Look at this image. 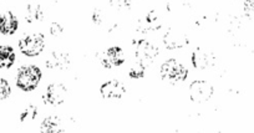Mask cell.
Here are the masks:
<instances>
[{
    "label": "cell",
    "mask_w": 254,
    "mask_h": 133,
    "mask_svg": "<svg viewBox=\"0 0 254 133\" xmlns=\"http://www.w3.org/2000/svg\"><path fill=\"white\" fill-rule=\"evenodd\" d=\"M102 65L106 69H111L114 66H121L125 62V54L122 51L121 47H110L106 52L104 54L101 59Z\"/></svg>",
    "instance_id": "obj_9"
},
{
    "label": "cell",
    "mask_w": 254,
    "mask_h": 133,
    "mask_svg": "<svg viewBox=\"0 0 254 133\" xmlns=\"http://www.w3.org/2000/svg\"><path fill=\"white\" fill-rule=\"evenodd\" d=\"M244 13L251 20H254V0H247L244 3Z\"/></svg>",
    "instance_id": "obj_19"
},
{
    "label": "cell",
    "mask_w": 254,
    "mask_h": 133,
    "mask_svg": "<svg viewBox=\"0 0 254 133\" xmlns=\"http://www.w3.org/2000/svg\"><path fill=\"white\" fill-rule=\"evenodd\" d=\"M15 62V51L8 45H0V69H10Z\"/></svg>",
    "instance_id": "obj_13"
},
{
    "label": "cell",
    "mask_w": 254,
    "mask_h": 133,
    "mask_svg": "<svg viewBox=\"0 0 254 133\" xmlns=\"http://www.w3.org/2000/svg\"><path fill=\"white\" fill-rule=\"evenodd\" d=\"M11 89L9 82L5 79H0V101L6 100L10 96Z\"/></svg>",
    "instance_id": "obj_17"
},
{
    "label": "cell",
    "mask_w": 254,
    "mask_h": 133,
    "mask_svg": "<svg viewBox=\"0 0 254 133\" xmlns=\"http://www.w3.org/2000/svg\"><path fill=\"white\" fill-rule=\"evenodd\" d=\"M19 26L18 18L11 11L0 14V35H13Z\"/></svg>",
    "instance_id": "obj_10"
},
{
    "label": "cell",
    "mask_w": 254,
    "mask_h": 133,
    "mask_svg": "<svg viewBox=\"0 0 254 133\" xmlns=\"http://www.w3.org/2000/svg\"><path fill=\"white\" fill-rule=\"evenodd\" d=\"M212 56L209 52L204 51L202 49H197L196 51L192 54V64L196 69L199 70H204L212 64Z\"/></svg>",
    "instance_id": "obj_12"
},
{
    "label": "cell",
    "mask_w": 254,
    "mask_h": 133,
    "mask_svg": "<svg viewBox=\"0 0 254 133\" xmlns=\"http://www.w3.org/2000/svg\"><path fill=\"white\" fill-rule=\"evenodd\" d=\"M163 43H165V46L170 50L181 49L188 44V38L181 30L172 29L165 34Z\"/></svg>",
    "instance_id": "obj_8"
},
{
    "label": "cell",
    "mask_w": 254,
    "mask_h": 133,
    "mask_svg": "<svg viewBox=\"0 0 254 133\" xmlns=\"http://www.w3.org/2000/svg\"><path fill=\"white\" fill-rule=\"evenodd\" d=\"M133 0H111V4L119 9H128Z\"/></svg>",
    "instance_id": "obj_20"
},
{
    "label": "cell",
    "mask_w": 254,
    "mask_h": 133,
    "mask_svg": "<svg viewBox=\"0 0 254 133\" xmlns=\"http://www.w3.org/2000/svg\"><path fill=\"white\" fill-rule=\"evenodd\" d=\"M44 47H45V40L41 34H30V35L24 36L19 41V49H20L21 54L29 57L40 55Z\"/></svg>",
    "instance_id": "obj_3"
},
{
    "label": "cell",
    "mask_w": 254,
    "mask_h": 133,
    "mask_svg": "<svg viewBox=\"0 0 254 133\" xmlns=\"http://www.w3.org/2000/svg\"><path fill=\"white\" fill-rule=\"evenodd\" d=\"M70 57L66 52H53L48 60H46V66L49 69H59L65 70L69 67Z\"/></svg>",
    "instance_id": "obj_11"
},
{
    "label": "cell",
    "mask_w": 254,
    "mask_h": 133,
    "mask_svg": "<svg viewBox=\"0 0 254 133\" xmlns=\"http://www.w3.org/2000/svg\"><path fill=\"white\" fill-rule=\"evenodd\" d=\"M100 92L105 100H119L125 95L126 89L122 82L117 81V80H111V81L102 84Z\"/></svg>",
    "instance_id": "obj_7"
},
{
    "label": "cell",
    "mask_w": 254,
    "mask_h": 133,
    "mask_svg": "<svg viewBox=\"0 0 254 133\" xmlns=\"http://www.w3.org/2000/svg\"><path fill=\"white\" fill-rule=\"evenodd\" d=\"M161 76L165 81L175 85L185 81L188 76V71L181 62L175 59H171L161 66Z\"/></svg>",
    "instance_id": "obj_2"
},
{
    "label": "cell",
    "mask_w": 254,
    "mask_h": 133,
    "mask_svg": "<svg viewBox=\"0 0 254 133\" xmlns=\"http://www.w3.org/2000/svg\"><path fill=\"white\" fill-rule=\"evenodd\" d=\"M50 33L53 35H59V34L63 33V26L58 23H53L50 26Z\"/></svg>",
    "instance_id": "obj_21"
},
{
    "label": "cell",
    "mask_w": 254,
    "mask_h": 133,
    "mask_svg": "<svg viewBox=\"0 0 254 133\" xmlns=\"http://www.w3.org/2000/svg\"><path fill=\"white\" fill-rule=\"evenodd\" d=\"M38 116V107L35 106H28L23 112L20 113V122H26V121H33Z\"/></svg>",
    "instance_id": "obj_16"
},
{
    "label": "cell",
    "mask_w": 254,
    "mask_h": 133,
    "mask_svg": "<svg viewBox=\"0 0 254 133\" xmlns=\"http://www.w3.org/2000/svg\"><path fill=\"white\" fill-rule=\"evenodd\" d=\"M41 76L43 74L38 66H34V65L23 66L19 69L18 75H16V86L25 92L33 91L38 87Z\"/></svg>",
    "instance_id": "obj_1"
},
{
    "label": "cell",
    "mask_w": 254,
    "mask_h": 133,
    "mask_svg": "<svg viewBox=\"0 0 254 133\" xmlns=\"http://www.w3.org/2000/svg\"><path fill=\"white\" fill-rule=\"evenodd\" d=\"M40 131L43 133H60L64 132L63 125L58 117H46L40 126Z\"/></svg>",
    "instance_id": "obj_14"
},
{
    "label": "cell",
    "mask_w": 254,
    "mask_h": 133,
    "mask_svg": "<svg viewBox=\"0 0 254 133\" xmlns=\"http://www.w3.org/2000/svg\"><path fill=\"white\" fill-rule=\"evenodd\" d=\"M145 69H146L145 66H142V65L137 62V65L131 67V70L128 71V76H130L131 79H136V80L142 79V77L145 76Z\"/></svg>",
    "instance_id": "obj_18"
},
{
    "label": "cell",
    "mask_w": 254,
    "mask_h": 133,
    "mask_svg": "<svg viewBox=\"0 0 254 133\" xmlns=\"http://www.w3.org/2000/svg\"><path fill=\"white\" fill-rule=\"evenodd\" d=\"M135 45H136L135 55L138 64H141L145 67L152 64L153 60H155L158 55L157 47L153 46L152 44L147 43L146 40L136 41Z\"/></svg>",
    "instance_id": "obj_5"
},
{
    "label": "cell",
    "mask_w": 254,
    "mask_h": 133,
    "mask_svg": "<svg viewBox=\"0 0 254 133\" xmlns=\"http://www.w3.org/2000/svg\"><path fill=\"white\" fill-rule=\"evenodd\" d=\"M213 95V87L203 80L193 81L190 86V97L196 103H204Z\"/></svg>",
    "instance_id": "obj_4"
},
{
    "label": "cell",
    "mask_w": 254,
    "mask_h": 133,
    "mask_svg": "<svg viewBox=\"0 0 254 133\" xmlns=\"http://www.w3.org/2000/svg\"><path fill=\"white\" fill-rule=\"evenodd\" d=\"M67 96V89L63 84H51L44 93V102L58 106L65 102Z\"/></svg>",
    "instance_id": "obj_6"
},
{
    "label": "cell",
    "mask_w": 254,
    "mask_h": 133,
    "mask_svg": "<svg viewBox=\"0 0 254 133\" xmlns=\"http://www.w3.org/2000/svg\"><path fill=\"white\" fill-rule=\"evenodd\" d=\"M25 18L26 21H29V23L40 20L43 18V10H41V8L39 5H29L28 9H26Z\"/></svg>",
    "instance_id": "obj_15"
}]
</instances>
